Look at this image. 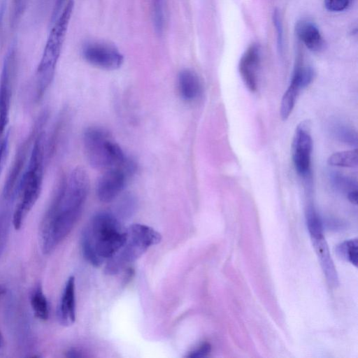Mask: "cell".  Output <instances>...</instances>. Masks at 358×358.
Wrapping results in <instances>:
<instances>
[{"label": "cell", "mask_w": 358, "mask_h": 358, "mask_svg": "<svg viewBox=\"0 0 358 358\" xmlns=\"http://www.w3.org/2000/svg\"><path fill=\"white\" fill-rule=\"evenodd\" d=\"M90 189V179L82 167L64 176L39 227V244L45 255L52 252L67 236L78 220Z\"/></svg>", "instance_id": "obj_1"}, {"label": "cell", "mask_w": 358, "mask_h": 358, "mask_svg": "<svg viewBox=\"0 0 358 358\" xmlns=\"http://www.w3.org/2000/svg\"><path fill=\"white\" fill-rule=\"evenodd\" d=\"M125 236L126 228L115 214L99 212L92 217L83 231V255L91 264L99 266L118 250Z\"/></svg>", "instance_id": "obj_2"}, {"label": "cell", "mask_w": 358, "mask_h": 358, "mask_svg": "<svg viewBox=\"0 0 358 358\" xmlns=\"http://www.w3.org/2000/svg\"><path fill=\"white\" fill-rule=\"evenodd\" d=\"M45 133L41 131L35 139L27 167L18 183L17 193L19 200L13 216V224L16 230L21 228L41 192L45 154Z\"/></svg>", "instance_id": "obj_3"}, {"label": "cell", "mask_w": 358, "mask_h": 358, "mask_svg": "<svg viewBox=\"0 0 358 358\" xmlns=\"http://www.w3.org/2000/svg\"><path fill=\"white\" fill-rule=\"evenodd\" d=\"M74 8L69 0L55 22L36 69L34 99L40 101L51 84Z\"/></svg>", "instance_id": "obj_4"}, {"label": "cell", "mask_w": 358, "mask_h": 358, "mask_svg": "<svg viewBox=\"0 0 358 358\" xmlns=\"http://www.w3.org/2000/svg\"><path fill=\"white\" fill-rule=\"evenodd\" d=\"M162 239L154 229L141 224H134L126 229L124 241L118 250L106 262L105 273L115 275L128 264L138 259L152 245Z\"/></svg>", "instance_id": "obj_5"}, {"label": "cell", "mask_w": 358, "mask_h": 358, "mask_svg": "<svg viewBox=\"0 0 358 358\" xmlns=\"http://www.w3.org/2000/svg\"><path fill=\"white\" fill-rule=\"evenodd\" d=\"M83 145L90 164L96 169L117 167L127 159L120 146L101 127H87L83 134Z\"/></svg>", "instance_id": "obj_6"}, {"label": "cell", "mask_w": 358, "mask_h": 358, "mask_svg": "<svg viewBox=\"0 0 358 358\" xmlns=\"http://www.w3.org/2000/svg\"><path fill=\"white\" fill-rule=\"evenodd\" d=\"M48 115L46 111L41 114L35 122L29 135L17 148L3 189V196L6 200L10 199L15 195L28 155L31 152L37 135L42 131L41 129L47 120Z\"/></svg>", "instance_id": "obj_7"}, {"label": "cell", "mask_w": 358, "mask_h": 358, "mask_svg": "<svg viewBox=\"0 0 358 358\" xmlns=\"http://www.w3.org/2000/svg\"><path fill=\"white\" fill-rule=\"evenodd\" d=\"M135 169V164L127 159L122 165L106 170L96 184L98 199L104 203L115 200L124 189L128 178Z\"/></svg>", "instance_id": "obj_8"}, {"label": "cell", "mask_w": 358, "mask_h": 358, "mask_svg": "<svg viewBox=\"0 0 358 358\" xmlns=\"http://www.w3.org/2000/svg\"><path fill=\"white\" fill-rule=\"evenodd\" d=\"M15 73V50L13 46L3 59L0 75V142L9 121Z\"/></svg>", "instance_id": "obj_9"}, {"label": "cell", "mask_w": 358, "mask_h": 358, "mask_svg": "<svg viewBox=\"0 0 358 358\" xmlns=\"http://www.w3.org/2000/svg\"><path fill=\"white\" fill-rule=\"evenodd\" d=\"M313 150V139L310 124L307 121L299 124L295 129L292 143V157L296 172L306 177L309 175Z\"/></svg>", "instance_id": "obj_10"}, {"label": "cell", "mask_w": 358, "mask_h": 358, "mask_svg": "<svg viewBox=\"0 0 358 358\" xmlns=\"http://www.w3.org/2000/svg\"><path fill=\"white\" fill-rule=\"evenodd\" d=\"M83 58L90 64L105 70L119 69L124 62V55L113 45L104 42L86 44L82 50Z\"/></svg>", "instance_id": "obj_11"}, {"label": "cell", "mask_w": 358, "mask_h": 358, "mask_svg": "<svg viewBox=\"0 0 358 358\" xmlns=\"http://www.w3.org/2000/svg\"><path fill=\"white\" fill-rule=\"evenodd\" d=\"M260 59L259 46L253 44L245 50L239 62L238 70L241 77L250 92H255L257 89Z\"/></svg>", "instance_id": "obj_12"}, {"label": "cell", "mask_w": 358, "mask_h": 358, "mask_svg": "<svg viewBox=\"0 0 358 358\" xmlns=\"http://www.w3.org/2000/svg\"><path fill=\"white\" fill-rule=\"evenodd\" d=\"M57 316L59 322L63 326H70L76 320V292L73 276H70L65 284L57 307Z\"/></svg>", "instance_id": "obj_13"}, {"label": "cell", "mask_w": 358, "mask_h": 358, "mask_svg": "<svg viewBox=\"0 0 358 358\" xmlns=\"http://www.w3.org/2000/svg\"><path fill=\"white\" fill-rule=\"evenodd\" d=\"M295 32L299 40L313 52H318L324 47L323 38L317 27L312 22L301 20L297 22Z\"/></svg>", "instance_id": "obj_14"}, {"label": "cell", "mask_w": 358, "mask_h": 358, "mask_svg": "<svg viewBox=\"0 0 358 358\" xmlns=\"http://www.w3.org/2000/svg\"><path fill=\"white\" fill-rule=\"evenodd\" d=\"M178 89L183 100L192 101L200 96L202 85L198 75L194 71L185 69L178 74Z\"/></svg>", "instance_id": "obj_15"}, {"label": "cell", "mask_w": 358, "mask_h": 358, "mask_svg": "<svg viewBox=\"0 0 358 358\" xmlns=\"http://www.w3.org/2000/svg\"><path fill=\"white\" fill-rule=\"evenodd\" d=\"M30 304L34 316L43 321L49 317V305L41 285L34 287L30 295Z\"/></svg>", "instance_id": "obj_16"}, {"label": "cell", "mask_w": 358, "mask_h": 358, "mask_svg": "<svg viewBox=\"0 0 358 358\" xmlns=\"http://www.w3.org/2000/svg\"><path fill=\"white\" fill-rule=\"evenodd\" d=\"M315 77V71L310 66L305 65L301 59H298L295 66L290 83L300 90L308 86Z\"/></svg>", "instance_id": "obj_17"}, {"label": "cell", "mask_w": 358, "mask_h": 358, "mask_svg": "<svg viewBox=\"0 0 358 358\" xmlns=\"http://www.w3.org/2000/svg\"><path fill=\"white\" fill-rule=\"evenodd\" d=\"M329 165L338 167L353 168L358 164V152L357 148L349 150L339 151L333 153L328 158Z\"/></svg>", "instance_id": "obj_18"}, {"label": "cell", "mask_w": 358, "mask_h": 358, "mask_svg": "<svg viewBox=\"0 0 358 358\" xmlns=\"http://www.w3.org/2000/svg\"><path fill=\"white\" fill-rule=\"evenodd\" d=\"M300 90L298 87L290 83L285 92L280 108V116L282 120H287L292 113Z\"/></svg>", "instance_id": "obj_19"}, {"label": "cell", "mask_w": 358, "mask_h": 358, "mask_svg": "<svg viewBox=\"0 0 358 358\" xmlns=\"http://www.w3.org/2000/svg\"><path fill=\"white\" fill-rule=\"evenodd\" d=\"M306 217L308 229L313 239L323 238L322 223L313 206L307 207Z\"/></svg>", "instance_id": "obj_20"}, {"label": "cell", "mask_w": 358, "mask_h": 358, "mask_svg": "<svg viewBox=\"0 0 358 358\" xmlns=\"http://www.w3.org/2000/svg\"><path fill=\"white\" fill-rule=\"evenodd\" d=\"M331 178L334 186L346 194L354 190H357V181L352 177L340 173H334L331 174Z\"/></svg>", "instance_id": "obj_21"}, {"label": "cell", "mask_w": 358, "mask_h": 358, "mask_svg": "<svg viewBox=\"0 0 358 358\" xmlns=\"http://www.w3.org/2000/svg\"><path fill=\"white\" fill-rule=\"evenodd\" d=\"M333 133L340 141L351 146H357V134L355 130L343 124H336Z\"/></svg>", "instance_id": "obj_22"}, {"label": "cell", "mask_w": 358, "mask_h": 358, "mask_svg": "<svg viewBox=\"0 0 358 358\" xmlns=\"http://www.w3.org/2000/svg\"><path fill=\"white\" fill-rule=\"evenodd\" d=\"M357 239L345 241L338 247V252L354 266H357Z\"/></svg>", "instance_id": "obj_23"}, {"label": "cell", "mask_w": 358, "mask_h": 358, "mask_svg": "<svg viewBox=\"0 0 358 358\" xmlns=\"http://www.w3.org/2000/svg\"><path fill=\"white\" fill-rule=\"evenodd\" d=\"M164 0H152L153 22L156 31L161 34L164 24Z\"/></svg>", "instance_id": "obj_24"}, {"label": "cell", "mask_w": 358, "mask_h": 358, "mask_svg": "<svg viewBox=\"0 0 358 358\" xmlns=\"http://www.w3.org/2000/svg\"><path fill=\"white\" fill-rule=\"evenodd\" d=\"M27 0H12L10 11V25L14 27L20 19L25 10Z\"/></svg>", "instance_id": "obj_25"}, {"label": "cell", "mask_w": 358, "mask_h": 358, "mask_svg": "<svg viewBox=\"0 0 358 358\" xmlns=\"http://www.w3.org/2000/svg\"><path fill=\"white\" fill-rule=\"evenodd\" d=\"M273 22L276 29L277 44L279 51H282L283 48V29L281 17L279 12L275 10L273 13Z\"/></svg>", "instance_id": "obj_26"}, {"label": "cell", "mask_w": 358, "mask_h": 358, "mask_svg": "<svg viewBox=\"0 0 358 358\" xmlns=\"http://www.w3.org/2000/svg\"><path fill=\"white\" fill-rule=\"evenodd\" d=\"M325 8L332 12H340L347 8L350 0H324Z\"/></svg>", "instance_id": "obj_27"}, {"label": "cell", "mask_w": 358, "mask_h": 358, "mask_svg": "<svg viewBox=\"0 0 358 358\" xmlns=\"http://www.w3.org/2000/svg\"><path fill=\"white\" fill-rule=\"evenodd\" d=\"M211 346L208 343H204L199 348L192 350L187 356L189 358H202L206 357L210 352Z\"/></svg>", "instance_id": "obj_28"}, {"label": "cell", "mask_w": 358, "mask_h": 358, "mask_svg": "<svg viewBox=\"0 0 358 358\" xmlns=\"http://www.w3.org/2000/svg\"><path fill=\"white\" fill-rule=\"evenodd\" d=\"M8 147V141L3 140L0 143V170L3 163V160L6 153Z\"/></svg>", "instance_id": "obj_29"}, {"label": "cell", "mask_w": 358, "mask_h": 358, "mask_svg": "<svg viewBox=\"0 0 358 358\" xmlns=\"http://www.w3.org/2000/svg\"><path fill=\"white\" fill-rule=\"evenodd\" d=\"M64 1L65 0H56L55 8L52 13V20H55L57 17Z\"/></svg>", "instance_id": "obj_30"}, {"label": "cell", "mask_w": 358, "mask_h": 358, "mask_svg": "<svg viewBox=\"0 0 358 358\" xmlns=\"http://www.w3.org/2000/svg\"><path fill=\"white\" fill-rule=\"evenodd\" d=\"M347 197L351 203H352L354 204H357V190H354L352 192H350V193H348L347 194Z\"/></svg>", "instance_id": "obj_31"}, {"label": "cell", "mask_w": 358, "mask_h": 358, "mask_svg": "<svg viewBox=\"0 0 358 358\" xmlns=\"http://www.w3.org/2000/svg\"><path fill=\"white\" fill-rule=\"evenodd\" d=\"M66 357H81L83 355H82L81 352H80L78 350L71 349L66 352Z\"/></svg>", "instance_id": "obj_32"}, {"label": "cell", "mask_w": 358, "mask_h": 358, "mask_svg": "<svg viewBox=\"0 0 358 358\" xmlns=\"http://www.w3.org/2000/svg\"><path fill=\"white\" fill-rule=\"evenodd\" d=\"M6 10V0H1L0 2V29L3 22L4 13Z\"/></svg>", "instance_id": "obj_33"}, {"label": "cell", "mask_w": 358, "mask_h": 358, "mask_svg": "<svg viewBox=\"0 0 358 358\" xmlns=\"http://www.w3.org/2000/svg\"><path fill=\"white\" fill-rule=\"evenodd\" d=\"M5 349V341L3 336L0 331V356H1Z\"/></svg>", "instance_id": "obj_34"}, {"label": "cell", "mask_w": 358, "mask_h": 358, "mask_svg": "<svg viewBox=\"0 0 358 358\" xmlns=\"http://www.w3.org/2000/svg\"><path fill=\"white\" fill-rule=\"evenodd\" d=\"M6 293V287L0 284V299Z\"/></svg>", "instance_id": "obj_35"}]
</instances>
